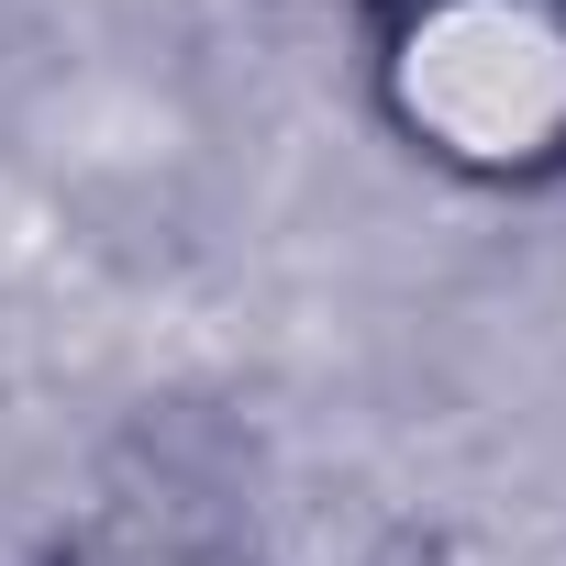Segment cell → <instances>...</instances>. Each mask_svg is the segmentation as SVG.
I'll return each instance as SVG.
<instances>
[{
    "mask_svg": "<svg viewBox=\"0 0 566 566\" xmlns=\"http://www.w3.org/2000/svg\"><path fill=\"white\" fill-rule=\"evenodd\" d=\"M367 566H422V555H411V544H400V555H367Z\"/></svg>",
    "mask_w": 566,
    "mask_h": 566,
    "instance_id": "cell-2",
    "label": "cell"
},
{
    "mask_svg": "<svg viewBox=\"0 0 566 566\" xmlns=\"http://www.w3.org/2000/svg\"><path fill=\"white\" fill-rule=\"evenodd\" d=\"M367 112L455 189H566V0H356Z\"/></svg>",
    "mask_w": 566,
    "mask_h": 566,
    "instance_id": "cell-1",
    "label": "cell"
}]
</instances>
